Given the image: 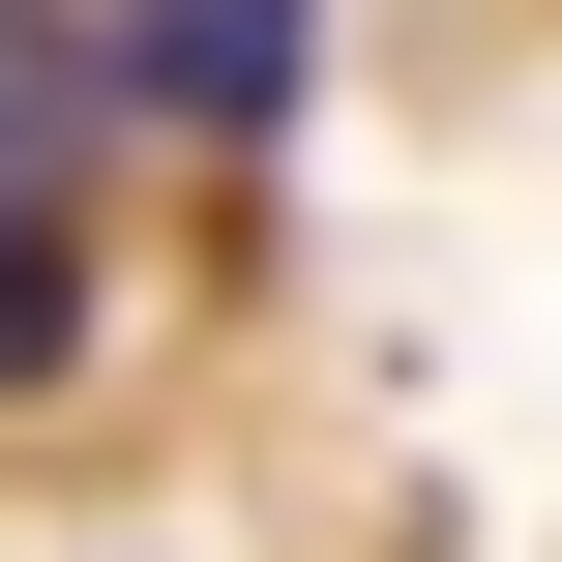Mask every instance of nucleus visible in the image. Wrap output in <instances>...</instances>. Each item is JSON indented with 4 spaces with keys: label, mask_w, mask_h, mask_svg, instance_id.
<instances>
[{
    "label": "nucleus",
    "mask_w": 562,
    "mask_h": 562,
    "mask_svg": "<svg viewBox=\"0 0 562 562\" xmlns=\"http://www.w3.org/2000/svg\"><path fill=\"white\" fill-rule=\"evenodd\" d=\"M59 59H119L148 119H207V148H267L296 119V59H326V0H59Z\"/></svg>",
    "instance_id": "1"
},
{
    "label": "nucleus",
    "mask_w": 562,
    "mask_h": 562,
    "mask_svg": "<svg viewBox=\"0 0 562 562\" xmlns=\"http://www.w3.org/2000/svg\"><path fill=\"white\" fill-rule=\"evenodd\" d=\"M59 356H89V207L0 178V385H59Z\"/></svg>",
    "instance_id": "2"
},
{
    "label": "nucleus",
    "mask_w": 562,
    "mask_h": 562,
    "mask_svg": "<svg viewBox=\"0 0 562 562\" xmlns=\"http://www.w3.org/2000/svg\"><path fill=\"white\" fill-rule=\"evenodd\" d=\"M0 178H30V207H89V59H59L30 0H0Z\"/></svg>",
    "instance_id": "3"
}]
</instances>
